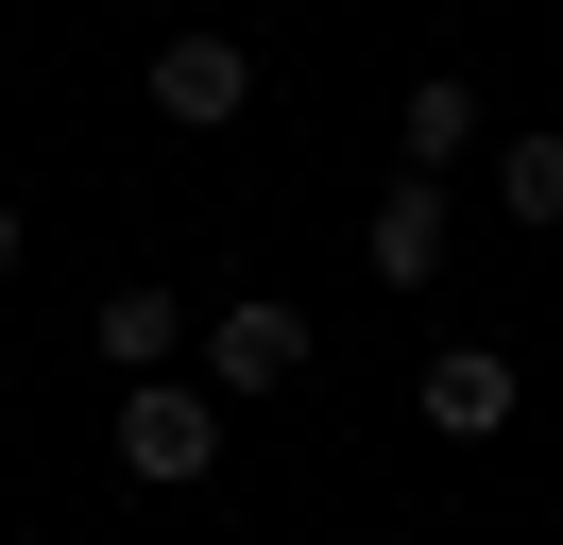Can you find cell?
<instances>
[{"label": "cell", "instance_id": "3957f363", "mask_svg": "<svg viewBox=\"0 0 563 545\" xmlns=\"http://www.w3.org/2000/svg\"><path fill=\"white\" fill-rule=\"evenodd\" d=\"M308 375V307H274V290H240V307H206V392L222 409H256V392H290Z\"/></svg>", "mask_w": 563, "mask_h": 545}, {"label": "cell", "instance_id": "6da1fadb", "mask_svg": "<svg viewBox=\"0 0 563 545\" xmlns=\"http://www.w3.org/2000/svg\"><path fill=\"white\" fill-rule=\"evenodd\" d=\"M103 443H120V477H154V494H206V477H222V392H188V375H137Z\"/></svg>", "mask_w": 563, "mask_h": 545}, {"label": "cell", "instance_id": "7a4b0ae2", "mask_svg": "<svg viewBox=\"0 0 563 545\" xmlns=\"http://www.w3.org/2000/svg\"><path fill=\"white\" fill-rule=\"evenodd\" d=\"M137 102H154L172 136H240V102H256V52H240V34H154Z\"/></svg>", "mask_w": 563, "mask_h": 545}, {"label": "cell", "instance_id": "8992f818", "mask_svg": "<svg viewBox=\"0 0 563 545\" xmlns=\"http://www.w3.org/2000/svg\"><path fill=\"white\" fill-rule=\"evenodd\" d=\"M358 272H376V290H427V272H444V188H376V222H358Z\"/></svg>", "mask_w": 563, "mask_h": 545}, {"label": "cell", "instance_id": "9c48e42d", "mask_svg": "<svg viewBox=\"0 0 563 545\" xmlns=\"http://www.w3.org/2000/svg\"><path fill=\"white\" fill-rule=\"evenodd\" d=\"M0 272H18V204H0Z\"/></svg>", "mask_w": 563, "mask_h": 545}, {"label": "cell", "instance_id": "5b68a950", "mask_svg": "<svg viewBox=\"0 0 563 545\" xmlns=\"http://www.w3.org/2000/svg\"><path fill=\"white\" fill-rule=\"evenodd\" d=\"M478 136H495V120H478V86H461V68H427V86L393 102V154H410V188H444Z\"/></svg>", "mask_w": 563, "mask_h": 545}, {"label": "cell", "instance_id": "52a82bcc", "mask_svg": "<svg viewBox=\"0 0 563 545\" xmlns=\"http://www.w3.org/2000/svg\"><path fill=\"white\" fill-rule=\"evenodd\" d=\"M172 324H188V307L154 290V272H120V290H103V324H86V341H103V358H120V392H137V375H172Z\"/></svg>", "mask_w": 563, "mask_h": 545}, {"label": "cell", "instance_id": "277c9868", "mask_svg": "<svg viewBox=\"0 0 563 545\" xmlns=\"http://www.w3.org/2000/svg\"><path fill=\"white\" fill-rule=\"evenodd\" d=\"M410 409H427V426H444V443H495V426H512V409H529V375L495 358V341H444V358L410 375Z\"/></svg>", "mask_w": 563, "mask_h": 545}, {"label": "cell", "instance_id": "ba28073f", "mask_svg": "<svg viewBox=\"0 0 563 545\" xmlns=\"http://www.w3.org/2000/svg\"><path fill=\"white\" fill-rule=\"evenodd\" d=\"M495 204L529 238H563V136H495Z\"/></svg>", "mask_w": 563, "mask_h": 545}]
</instances>
